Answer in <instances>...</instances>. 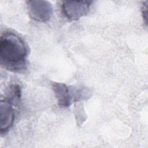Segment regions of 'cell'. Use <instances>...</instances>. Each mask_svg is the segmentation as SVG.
Masks as SVG:
<instances>
[{
    "mask_svg": "<svg viewBox=\"0 0 148 148\" xmlns=\"http://www.w3.org/2000/svg\"><path fill=\"white\" fill-rule=\"evenodd\" d=\"M28 50L21 38L12 32L3 33L0 38L1 65L8 70L20 72L26 68Z\"/></svg>",
    "mask_w": 148,
    "mask_h": 148,
    "instance_id": "cell-1",
    "label": "cell"
},
{
    "mask_svg": "<svg viewBox=\"0 0 148 148\" xmlns=\"http://www.w3.org/2000/svg\"><path fill=\"white\" fill-rule=\"evenodd\" d=\"M92 1H63L61 8L64 15L71 20H76L86 15Z\"/></svg>",
    "mask_w": 148,
    "mask_h": 148,
    "instance_id": "cell-2",
    "label": "cell"
},
{
    "mask_svg": "<svg viewBox=\"0 0 148 148\" xmlns=\"http://www.w3.org/2000/svg\"><path fill=\"white\" fill-rule=\"evenodd\" d=\"M31 18L39 22H46L53 14L51 4L46 1H29L27 2Z\"/></svg>",
    "mask_w": 148,
    "mask_h": 148,
    "instance_id": "cell-3",
    "label": "cell"
},
{
    "mask_svg": "<svg viewBox=\"0 0 148 148\" xmlns=\"http://www.w3.org/2000/svg\"><path fill=\"white\" fill-rule=\"evenodd\" d=\"M52 88L60 107H69L73 102H76V89L70 88L64 83H54Z\"/></svg>",
    "mask_w": 148,
    "mask_h": 148,
    "instance_id": "cell-4",
    "label": "cell"
},
{
    "mask_svg": "<svg viewBox=\"0 0 148 148\" xmlns=\"http://www.w3.org/2000/svg\"><path fill=\"white\" fill-rule=\"evenodd\" d=\"M1 131L6 132L13 125L14 120V111L9 99H2L0 105Z\"/></svg>",
    "mask_w": 148,
    "mask_h": 148,
    "instance_id": "cell-5",
    "label": "cell"
},
{
    "mask_svg": "<svg viewBox=\"0 0 148 148\" xmlns=\"http://www.w3.org/2000/svg\"><path fill=\"white\" fill-rule=\"evenodd\" d=\"M147 1H146L145 3L143 4L142 9V12L143 15V18L145 20V23L147 24Z\"/></svg>",
    "mask_w": 148,
    "mask_h": 148,
    "instance_id": "cell-6",
    "label": "cell"
}]
</instances>
